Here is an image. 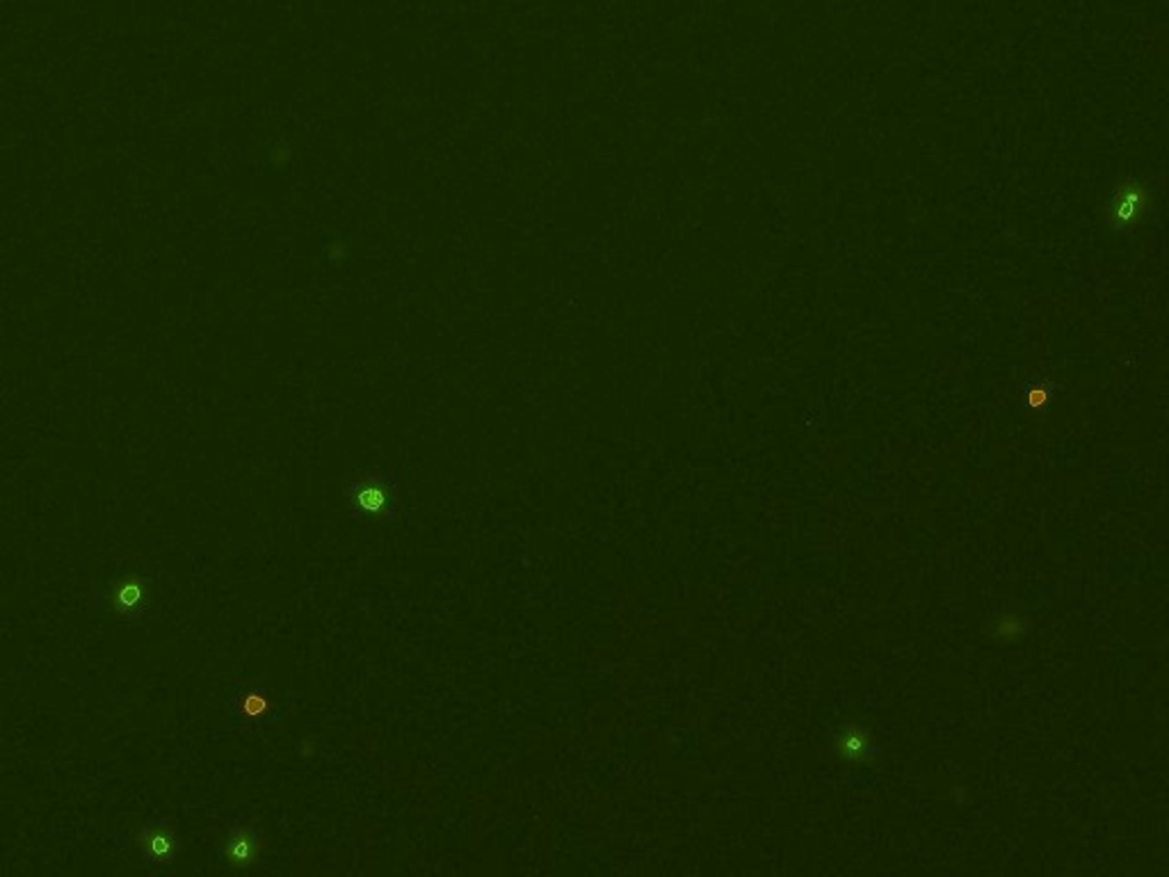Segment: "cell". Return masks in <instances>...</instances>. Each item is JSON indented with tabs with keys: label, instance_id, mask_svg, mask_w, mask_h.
Wrapping results in <instances>:
<instances>
[{
	"label": "cell",
	"instance_id": "7a4b0ae2",
	"mask_svg": "<svg viewBox=\"0 0 1169 877\" xmlns=\"http://www.w3.org/2000/svg\"><path fill=\"white\" fill-rule=\"evenodd\" d=\"M153 581L142 569H122L94 587V610L124 624H142L151 615Z\"/></svg>",
	"mask_w": 1169,
	"mask_h": 877
},
{
	"label": "cell",
	"instance_id": "6da1fadb",
	"mask_svg": "<svg viewBox=\"0 0 1169 877\" xmlns=\"http://www.w3.org/2000/svg\"><path fill=\"white\" fill-rule=\"evenodd\" d=\"M401 482L382 471H357L345 485L350 517L364 525H391L401 514Z\"/></svg>",
	"mask_w": 1169,
	"mask_h": 877
},
{
	"label": "cell",
	"instance_id": "5b68a950",
	"mask_svg": "<svg viewBox=\"0 0 1169 877\" xmlns=\"http://www.w3.org/2000/svg\"><path fill=\"white\" fill-rule=\"evenodd\" d=\"M263 854L261 831L250 823H236L229 827L227 839L215 848V857L233 870H247L258 864Z\"/></svg>",
	"mask_w": 1169,
	"mask_h": 877
},
{
	"label": "cell",
	"instance_id": "3957f363",
	"mask_svg": "<svg viewBox=\"0 0 1169 877\" xmlns=\"http://www.w3.org/2000/svg\"><path fill=\"white\" fill-rule=\"evenodd\" d=\"M115 846L119 850H126V848L138 850L140 857L149 866H158V868L174 866L183 852L179 829H176V825L167 818H153L138 825L136 829L128 831V837H119Z\"/></svg>",
	"mask_w": 1169,
	"mask_h": 877
},
{
	"label": "cell",
	"instance_id": "277c9868",
	"mask_svg": "<svg viewBox=\"0 0 1169 877\" xmlns=\"http://www.w3.org/2000/svg\"><path fill=\"white\" fill-rule=\"evenodd\" d=\"M231 717L238 727L275 725V722L283 720V707L268 697L266 686L261 682H240L231 699Z\"/></svg>",
	"mask_w": 1169,
	"mask_h": 877
}]
</instances>
